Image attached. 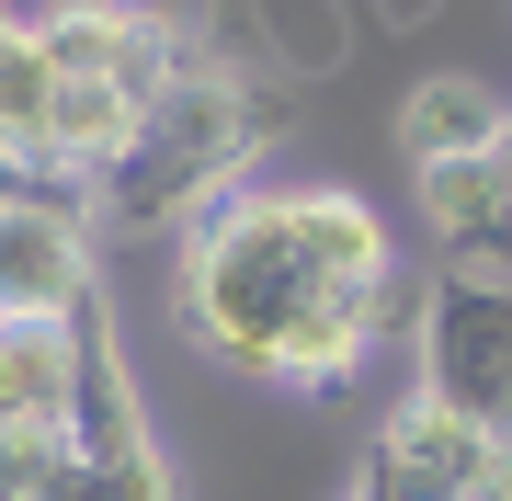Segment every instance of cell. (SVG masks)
I'll return each instance as SVG.
<instances>
[{"label": "cell", "instance_id": "6", "mask_svg": "<svg viewBox=\"0 0 512 501\" xmlns=\"http://www.w3.org/2000/svg\"><path fill=\"white\" fill-rule=\"evenodd\" d=\"M92 297V205H0V319H69Z\"/></svg>", "mask_w": 512, "mask_h": 501}, {"label": "cell", "instance_id": "7", "mask_svg": "<svg viewBox=\"0 0 512 501\" xmlns=\"http://www.w3.org/2000/svg\"><path fill=\"white\" fill-rule=\"evenodd\" d=\"M421 228L444 240V262H512V194H501V149L490 160H421Z\"/></svg>", "mask_w": 512, "mask_h": 501}, {"label": "cell", "instance_id": "5", "mask_svg": "<svg viewBox=\"0 0 512 501\" xmlns=\"http://www.w3.org/2000/svg\"><path fill=\"white\" fill-rule=\"evenodd\" d=\"M501 490H512V433L421 388L365 433V479H353V501H501Z\"/></svg>", "mask_w": 512, "mask_h": 501}, {"label": "cell", "instance_id": "4", "mask_svg": "<svg viewBox=\"0 0 512 501\" xmlns=\"http://www.w3.org/2000/svg\"><path fill=\"white\" fill-rule=\"evenodd\" d=\"M69 445H80L92 501H171V467H160V445H148V410H137V376H126V342H114L103 285L69 308Z\"/></svg>", "mask_w": 512, "mask_h": 501}, {"label": "cell", "instance_id": "2", "mask_svg": "<svg viewBox=\"0 0 512 501\" xmlns=\"http://www.w3.org/2000/svg\"><path fill=\"white\" fill-rule=\"evenodd\" d=\"M274 149V103L251 92L239 69H205V57H183L171 69V92L137 114L126 160L92 183V228H194L205 205H228L239 183H251V160Z\"/></svg>", "mask_w": 512, "mask_h": 501}, {"label": "cell", "instance_id": "11", "mask_svg": "<svg viewBox=\"0 0 512 501\" xmlns=\"http://www.w3.org/2000/svg\"><path fill=\"white\" fill-rule=\"evenodd\" d=\"M0 46H12V12H0Z\"/></svg>", "mask_w": 512, "mask_h": 501}, {"label": "cell", "instance_id": "3", "mask_svg": "<svg viewBox=\"0 0 512 501\" xmlns=\"http://www.w3.org/2000/svg\"><path fill=\"white\" fill-rule=\"evenodd\" d=\"M410 353H421V399L512 433V262H444L421 285Z\"/></svg>", "mask_w": 512, "mask_h": 501}, {"label": "cell", "instance_id": "1", "mask_svg": "<svg viewBox=\"0 0 512 501\" xmlns=\"http://www.w3.org/2000/svg\"><path fill=\"white\" fill-rule=\"evenodd\" d=\"M183 331L251 388H353L387 331L421 319V285L399 274L376 205L342 183H239L205 205L171 251Z\"/></svg>", "mask_w": 512, "mask_h": 501}, {"label": "cell", "instance_id": "8", "mask_svg": "<svg viewBox=\"0 0 512 501\" xmlns=\"http://www.w3.org/2000/svg\"><path fill=\"white\" fill-rule=\"evenodd\" d=\"M501 126H512V103L478 92V80H421V92L399 103V149H410V171H421V160H490Z\"/></svg>", "mask_w": 512, "mask_h": 501}, {"label": "cell", "instance_id": "9", "mask_svg": "<svg viewBox=\"0 0 512 501\" xmlns=\"http://www.w3.org/2000/svg\"><path fill=\"white\" fill-rule=\"evenodd\" d=\"M69 422V319H0V433Z\"/></svg>", "mask_w": 512, "mask_h": 501}, {"label": "cell", "instance_id": "10", "mask_svg": "<svg viewBox=\"0 0 512 501\" xmlns=\"http://www.w3.org/2000/svg\"><path fill=\"white\" fill-rule=\"evenodd\" d=\"M501 194H512V126H501Z\"/></svg>", "mask_w": 512, "mask_h": 501}]
</instances>
